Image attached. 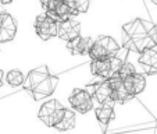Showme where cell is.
Segmentation results:
<instances>
[{"label": "cell", "instance_id": "26", "mask_svg": "<svg viewBox=\"0 0 157 134\" xmlns=\"http://www.w3.org/2000/svg\"><path fill=\"white\" fill-rule=\"evenodd\" d=\"M48 2H49V0H40V3H42V6H46V4H48Z\"/></svg>", "mask_w": 157, "mask_h": 134}, {"label": "cell", "instance_id": "10", "mask_svg": "<svg viewBox=\"0 0 157 134\" xmlns=\"http://www.w3.org/2000/svg\"><path fill=\"white\" fill-rule=\"evenodd\" d=\"M93 39L90 36H79L71 42H67V49L72 56H81V55L89 53L90 48L93 45Z\"/></svg>", "mask_w": 157, "mask_h": 134}, {"label": "cell", "instance_id": "16", "mask_svg": "<svg viewBox=\"0 0 157 134\" xmlns=\"http://www.w3.org/2000/svg\"><path fill=\"white\" fill-rule=\"evenodd\" d=\"M98 43H100L101 46L104 48V51L110 55V56H113L116 55L117 52L120 51V45L116 42V39H113L111 36H107V35H101L98 38Z\"/></svg>", "mask_w": 157, "mask_h": 134}, {"label": "cell", "instance_id": "12", "mask_svg": "<svg viewBox=\"0 0 157 134\" xmlns=\"http://www.w3.org/2000/svg\"><path fill=\"white\" fill-rule=\"evenodd\" d=\"M114 105H116V102H114L113 99H109V101L101 104L100 106L95 110L96 119L99 120L100 124H103V126L109 124V123L116 117V113H114Z\"/></svg>", "mask_w": 157, "mask_h": 134}, {"label": "cell", "instance_id": "24", "mask_svg": "<svg viewBox=\"0 0 157 134\" xmlns=\"http://www.w3.org/2000/svg\"><path fill=\"white\" fill-rule=\"evenodd\" d=\"M3 70H0V87L3 85Z\"/></svg>", "mask_w": 157, "mask_h": 134}, {"label": "cell", "instance_id": "5", "mask_svg": "<svg viewBox=\"0 0 157 134\" xmlns=\"http://www.w3.org/2000/svg\"><path fill=\"white\" fill-rule=\"evenodd\" d=\"M57 36L65 42H71L81 36V22L75 18H68L57 22Z\"/></svg>", "mask_w": 157, "mask_h": 134}, {"label": "cell", "instance_id": "4", "mask_svg": "<svg viewBox=\"0 0 157 134\" xmlns=\"http://www.w3.org/2000/svg\"><path fill=\"white\" fill-rule=\"evenodd\" d=\"M35 31L40 39L49 41L53 36H57V22L44 13V14H40L36 17Z\"/></svg>", "mask_w": 157, "mask_h": 134}, {"label": "cell", "instance_id": "3", "mask_svg": "<svg viewBox=\"0 0 157 134\" xmlns=\"http://www.w3.org/2000/svg\"><path fill=\"white\" fill-rule=\"evenodd\" d=\"M71 108L79 113H88L93 108V99L86 89L75 88L68 98Z\"/></svg>", "mask_w": 157, "mask_h": 134}, {"label": "cell", "instance_id": "17", "mask_svg": "<svg viewBox=\"0 0 157 134\" xmlns=\"http://www.w3.org/2000/svg\"><path fill=\"white\" fill-rule=\"evenodd\" d=\"M65 3L68 4V7L75 13V14H79V13H86L90 6V0H65Z\"/></svg>", "mask_w": 157, "mask_h": 134}, {"label": "cell", "instance_id": "20", "mask_svg": "<svg viewBox=\"0 0 157 134\" xmlns=\"http://www.w3.org/2000/svg\"><path fill=\"white\" fill-rule=\"evenodd\" d=\"M3 14V21H2V28H4V30L10 31V32L15 34L17 32V22H15V20L13 18L11 14H9V13H2Z\"/></svg>", "mask_w": 157, "mask_h": 134}, {"label": "cell", "instance_id": "21", "mask_svg": "<svg viewBox=\"0 0 157 134\" xmlns=\"http://www.w3.org/2000/svg\"><path fill=\"white\" fill-rule=\"evenodd\" d=\"M135 67H133V64H131V63H128V62H124V64L120 67V70H118V73H117V77H120L122 81L125 80V78H128V77H132L133 74H135Z\"/></svg>", "mask_w": 157, "mask_h": 134}, {"label": "cell", "instance_id": "14", "mask_svg": "<svg viewBox=\"0 0 157 134\" xmlns=\"http://www.w3.org/2000/svg\"><path fill=\"white\" fill-rule=\"evenodd\" d=\"M139 63L143 66V69H145V71L147 74H156L157 73V46L140 53Z\"/></svg>", "mask_w": 157, "mask_h": 134}, {"label": "cell", "instance_id": "6", "mask_svg": "<svg viewBox=\"0 0 157 134\" xmlns=\"http://www.w3.org/2000/svg\"><path fill=\"white\" fill-rule=\"evenodd\" d=\"M57 84H59V78L56 75H49L48 78H44L42 83H39L35 88L31 91L33 99L35 101H42V99L50 96L54 92Z\"/></svg>", "mask_w": 157, "mask_h": 134}, {"label": "cell", "instance_id": "9", "mask_svg": "<svg viewBox=\"0 0 157 134\" xmlns=\"http://www.w3.org/2000/svg\"><path fill=\"white\" fill-rule=\"evenodd\" d=\"M49 75H50V73H49L48 66H40V67H36L35 70H31L29 74L25 77L24 84H22L24 89H27V91L31 92L39 83H42V81H43L44 78H48Z\"/></svg>", "mask_w": 157, "mask_h": 134}, {"label": "cell", "instance_id": "28", "mask_svg": "<svg viewBox=\"0 0 157 134\" xmlns=\"http://www.w3.org/2000/svg\"><path fill=\"white\" fill-rule=\"evenodd\" d=\"M151 2H153V3H154V4H157V0H151Z\"/></svg>", "mask_w": 157, "mask_h": 134}, {"label": "cell", "instance_id": "25", "mask_svg": "<svg viewBox=\"0 0 157 134\" xmlns=\"http://www.w3.org/2000/svg\"><path fill=\"white\" fill-rule=\"evenodd\" d=\"M0 3L2 4H10V3H13V0H0Z\"/></svg>", "mask_w": 157, "mask_h": 134}, {"label": "cell", "instance_id": "8", "mask_svg": "<svg viewBox=\"0 0 157 134\" xmlns=\"http://www.w3.org/2000/svg\"><path fill=\"white\" fill-rule=\"evenodd\" d=\"M86 91L90 94L92 99L98 101L100 105L104 104L106 101H109V99H111V88H110L107 80H101L100 83L89 85Z\"/></svg>", "mask_w": 157, "mask_h": 134}, {"label": "cell", "instance_id": "19", "mask_svg": "<svg viewBox=\"0 0 157 134\" xmlns=\"http://www.w3.org/2000/svg\"><path fill=\"white\" fill-rule=\"evenodd\" d=\"M88 55L90 56V59H92V60H101V59H106V57L110 56V55L104 51L103 46H101L100 43H98L96 41L93 42L92 48H90V51H89Z\"/></svg>", "mask_w": 157, "mask_h": 134}, {"label": "cell", "instance_id": "2", "mask_svg": "<svg viewBox=\"0 0 157 134\" xmlns=\"http://www.w3.org/2000/svg\"><path fill=\"white\" fill-rule=\"evenodd\" d=\"M65 112V108L60 104L57 99H49L46 101L39 109L38 117L42 123H44L49 127H54L61 120L63 115Z\"/></svg>", "mask_w": 157, "mask_h": 134}, {"label": "cell", "instance_id": "27", "mask_svg": "<svg viewBox=\"0 0 157 134\" xmlns=\"http://www.w3.org/2000/svg\"><path fill=\"white\" fill-rule=\"evenodd\" d=\"M2 21H3V14H2V11H0V28H2Z\"/></svg>", "mask_w": 157, "mask_h": 134}, {"label": "cell", "instance_id": "23", "mask_svg": "<svg viewBox=\"0 0 157 134\" xmlns=\"http://www.w3.org/2000/svg\"><path fill=\"white\" fill-rule=\"evenodd\" d=\"M64 0H49L48 2V4L43 7L44 10H46V13H52V11H54L56 10V7L59 6L60 3H63Z\"/></svg>", "mask_w": 157, "mask_h": 134}, {"label": "cell", "instance_id": "22", "mask_svg": "<svg viewBox=\"0 0 157 134\" xmlns=\"http://www.w3.org/2000/svg\"><path fill=\"white\" fill-rule=\"evenodd\" d=\"M15 36V34L10 32V31L4 30V28H0V43H4V42H10L13 41Z\"/></svg>", "mask_w": 157, "mask_h": 134}, {"label": "cell", "instance_id": "11", "mask_svg": "<svg viewBox=\"0 0 157 134\" xmlns=\"http://www.w3.org/2000/svg\"><path fill=\"white\" fill-rule=\"evenodd\" d=\"M122 84H124V88L127 89V92L133 98V96L139 95L140 92H143V91H145V88H146V78H145V75L135 73L132 77L125 78V80L122 81Z\"/></svg>", "mask_w": 157, "mask_h": 134}, {"label": "cell", "instance_id": "15", "mask_svg": "<svg viewBox=\"0 0 157 134\" xmlns=\"http://www.w3.org/2000/svg\"><path fill=\"white\" fill-rule=\"evenodd\" d=\"M74 127H75V113L71 109H67V108H65V112H64V115H63L61 120L54 126V128L59 131H68Z\"/></svg>", "mask_w": 157, "mask_h": 134}, {"label": "cell", "instance_id": "18", "mask_svg": "<svg viewBox=\"0 0 157 134\" xmlns=\"http://www.w3.org/2000/svg\"><path fill=\"white\" fill-rule=\"evenodd\" d=\"M6 80H7V83H9L10 85L15 88V87H20V85L24 84L25 77H24V74H22L20 70H10V71L7 73V75H6Z\"/></svg>", "mask_w": 157, "mask_h": 134}, {"label": "cell", "instance_id": "7", "mask_svg": "<svg viewBox=\"0 0 157 134\" xmlns=\"http://www.w3.org/2000/svg\"><path fill=\"white\" fill-rule=\"evenodd\" d=\"M109 85L111 88V99H113L116 104H127L128 101L132 99V96L127 92V89L124 88V84H122V80L117 75H114L113 78H110Z\"/></svg>", "mask_w": 157, "mask_h": 134}, {"label": "cell", "instance_id": "13", "mask_svg": "<svg viewBox=\"0 0 157 134\" xmlns=\"http://www.w3.org/2000/svg\"><path fill=\"white\" fill-rule=\"evenodd\" d=\"M90 71L93 75L96 77H100L101 80H110L113 78L114 73L110 69V63H109V57L101 60H92V64H90Z\"/></svg>", "mask_w": 157, "mask_h": 134}, {"label": "cell", "instance_id": "1", "mask_svg": "<svg viewBox=\"0 0 157 134\" xmlns=\"http://www.w3.org/2000/svg\"><path fill=\"white\" fill-rule=\"evenodd\" d=\"M124 31V48L136 53H143L145 51L157 46V31L150 21L136 18L122 27Z\"/></svg>", "mask_w": 157, "mask_h": 134}]
</instances>
